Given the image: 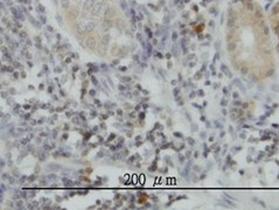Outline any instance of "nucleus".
Listing matches in <instances>:
<instances>
[{"instance_id": "obj_47", "label": "nucleus", "mask_w": 279, "mask_h": 210, "mask_svg": "<svg viewBox=\"0 0 279 210\" xmlns=\"http://www.w3.org/2000/svg\"><path fill=\"white\" fill-rule=\"evenodd\" d=\"M166 57H167V58H168V60H169V58H171V54H167V55H166Z\"/></svg>"}, {"instance_id": "obj_19", "label": "nucleus", "mask_w": 279, "mask_h": 210, "mask_svg": "<svg viewBox=\"0 0 279 210\" xmlns=\"http://www.w3.org/2000/svg\"><path fill=\"white\" fill-rule=\"evenodd\" d=\"M239 137H240L242 139H245V138H246V134H245V132H243V133L239 134Z\"/></svg>"}, {"instance_id": "obj_43", "label": "nucleus", "mask_w": 279, "mask_h": 210, "mask_svg": "<svg viewBox=\"0 0 279 210\" xmlns=\"http://www.w3.org/2000/svg\"><path fill=\"white\" fill-rule=\"evenodd\" d=\"M208 105V102H203V106H207Z\"/></svg>"}, {"instance_id": "obj_20", "label": "nucleus", "mask_w": 279, "mask_h": 210, "mask_svg": "<svg viewBox=\"0 0 279 210\" xmlns=\"http://www.w3.org/2000/svg\"><path fill=\"white\" fill-rule=\"evenodd\" d=\"M232 97H234L235 99H237V98L239 97V96H238V92H234V94H232Z\"/></svg>"}, {"instance_id": "obj_44", "label": "nucleus", "mask_w": 279, "mask_h": 210, "mask_svg": "<svg viewBox=\"0 0 279 210\" xmlns=\"http://www.w3.org/2000/svg\"><path fill=\"white\" fill-rule=\"evenodd\" d=\"M201 120H202V121H207V120H206V118H204V117H201Z\"/></svg>"}, {"instance_id": "obj_11", "label": "nucleus", "mask_w": 279, "mask_h": 210, "mask_svg": "<svg viewBox=\"0 0 279 210\" xmlns=\"http://www.w3.org/2000/svg\"><path fill=\"white\" fill-rule=\"evenodd\" d=\"M173 92H174V96H178L180 94V89H179V88H175Z\"/></svg>"}, {"instance_id": "obj_25", "label": "nucleus", "mask_w": 279, "mask_h": 210, "mask_svg": "<svg viewBox=\"0 0 279 210\" xmlns=\"http://www.w3.org/2000/svg\"><path fill=\"white\" fill-rule=\"evenodd\" d=\"M273 73H275L273 70H271V71H269V73H267V76H273V75H272Z\"/></svg>"}, {"instance_id": "obj_26", "label": "nucleus", "mask_w": 279, "mask_h": 210, "mask_svg": "<svg viewBox=\"0 0 279 210\" xmlns=\"http://www.w3.org/2000/svg\"><path fill=\"white\" fill-rule=\"evenodd\" d=\"M206 179V174H202L201 176H200V180H204Z\"/></svg>"}, {"instance_id": "obj_34", "label": "nucleus", "mask_w": 279, "mask_h": 210, "mask_svg": "<svg viewBox=\"0 0 279 210\" xmlns=\"http://www.w3.org/2000/svg\"><path fill=\"white\" fill-rule=\"evenodd\" d=\"M193 106H195V107H199V109H201V106H200V105H197V104H195V103H193Z\"/></svg>"}, {"instance_id": "obj_4", "label": "nucleus", "mask_w": 279, "mask_h": 210, "mask_svg": "<svg viewBox=\"0 0 279 210\" xmlns=\"http://www.w3.org/2000/svg\"><path fill=\"white\" fill-rule=\"evenodd\" d=\"M221 105H222V106H224V107H225V106H227V105H228V100H227V99H224V98H223V99H222V100H221Z\"/></svg>"}, {"instance_id": "obj_31", "label": "nucleus", "mask_w": 279, "mask_h": 210, "mask_svg": "<svg viewBox=\"0 0 279 210\" xmlns=\"http://www.w3.org/2000/svg\"><path fill=\"white\" fill-rule=\"evenodd\" d=\"M231 111H232V112H235V113H236V112H237V111H238V109H237V107H232V110H231Z\"/></svg>"}, {"instance_id": "obj_29", "label": "nucleus", "mask_w": 279, "mask_h": 210, "mask_svg": "<svg viewBox=\"0 0 279 210\" xmlns=\"http://www.w3.org/2000/svg\"><path fill=\"white\" fill-rule=\"evenodd\" d=\"M200 135H201V138H202V139H204V138H206V133H204V132H202V133L200 134Z\"/></svg>"}, {"instance_id": "obj_5", "label": "nucleus", "mask_w": 279, "mask_h": 210, "mask_svg": "<svg viewBox=\"0 0 279 210\" xmlns=\"http://www.w3.org/2000/svg\"><path fill=\"white\" fill-rule=\"evenodd\" d=\"M240 73H242L243 75H246V74H248V68H246V67L242 68V69H240Z\"/></svg>"}, {"instance_id": "obj_18", "label": "nucleus", "mask_w": 279, "mask_h": 210, "mask_svg": "<svg viewBox=\"0 0 279 210\" xmlns=\"http://www.w3.org/2000/svg\"><path fill=\"white\" fill-rule=\"evenodd\" d=\"M195 96H196V92H194V91H192V92H190V95H189V98H194Z\"/></svg>"}, {"instance_id": "obj_40", "label": "nucleus", "mask_w": 279, "mask_h": 210, "mask_svg": "<svg viewBox=\"0 0 279 210\" xmlns=\"http://www.w3.org/2000/svg\"><path fill=\"white\" fill-rule=\"evenodd\" d=\"M250 153H255V148L251 147V148H250Z\"/></svg>"}, {"instance_id": "obj_13", "label": "nucleus", "mask_w": 279, "mask_h": 210, "mask_svg": "<svg viewBox=\"0 0 279 210\" xmlns=\"http://www.w3.org/2000/svg\"><path fill=\"white\" fill-rule=\"evenodd\" d=\"M201 77H202V75H201L200 73H197V74H195V76H194V78H195V79L197 81V79H200Z\"/></svg>"}, {"instance_id": "obj_15", "label": "nucleus", "mask_w": 279, "mask_h": 210, "mask_svg": "<svg viewBox=\"0 0 279 210\" xmlns=\"http://www.w3.org/2000/svg\"><path fill=\"white\" fill-rule=\"evenodd\" d=\"M234 105H235V106H239V105H242V103H240L238 99H237V100H235V102H234Z\"/></svg>"}, {"instance_id": "obj_24", "label": "nucleus", "mask_w": 279, "mask_h": 210, "mask_svg": "<svg viewBox=\"0 0 279 210\" xmlns=\"http://www.w3.org/2000/svg\"><path fill=\"white\" fill-rule=\"evenodd\" d=\"M232 150H235V152H239V151L242 150V147H235V148H232Z\"/></svg>"}, {"instance_id": "obj_16", "label": "nucleus", "mask_w": 279, "mask_h": 210, "mask_svg": "<svg viewBox=\"0 0 279 210\" xmlns=\"http://www.w3.org/2000/svg\"><path fill=\"white\" fill-rule=\"evenodd\" d=\"M179 161L180 162H183V161H185V156H183L182 154H180L179 155Z\"/></svg>"}, {"instance_id": "obj_27", "label": "nucleus", "mask_w": 279, "mask_h": 210, "mask_svg": "<svg viewBox=\"0 0 279 210\" xmlns=\"http://www.w3.org/2000/svg\"><path fill=\"white\" fill-rule=\"evenodd\" d=\"M222 115L223 116L227 115V110H225V109H222Z\"/></svg>"}, {"instance_id": "obj_39", "label": "nucleus", "mask_w": 279, "mask_h": 210, "mask_svg": "<svg viewBox=\"0 0 279 210\" xmlns=\"http://www.w3.org/2000/svg\"><path fill=\"white\" fill-rule=\"evenodd\" d=\"M224 134H225V133H224V132H221V134H219V137H221V138H223V137H224Z\"/></svg>"}, {"instance_id": "obj_36", "label": "nucleus", "mask_w": 279, "mask_h": 210, "mask_svg": "<svg viewBox=\"0 0 279 210\" xmlns=\"http://www.w3.org/2000/svg\"><path fill=\"white\" fill-rule=\"evenodd\" d=\"M239 120H240V121H239V123H245V118H240V119H239Z\"/></svg>"}, {"instance_id": "obj_22", "label": "nucleus", "mask_w": 279, "mask_h": 210, "mask_svg": "<svg viewBox=\"0 0 279 210\" xmlns=\"http://www.w3.org/2000/svg\"><path fill=\"white\" fill-rule=\"evenodd\" d=\"M263 156H264V153H262V152H260V153H259V154H258V158H257V159H258V160H260V159H262Z\"/></svg>"}, {"instance_id": "obj_35", "label": "nucleus", "mask_w": 279, "mask_h": 210, "mask_svg": "<svg viewBox=\"0 0 279 210\" xmlns=\"http://www.w3.org/2000/svg\"><path fill=\"white\" fill-rule=\"evenodd\" d=\"M242 115H244V111H243V110H239V113H238V116H242Z\"/></svg>"}, {"instance_id": "obj_21", "label": "nucleus", "mask_w": 279, "mask_h": 210, "mask_svg": "<svg viewBox=\"0 0 279 210\" xmlns=\"http://www.w3.org/2000/svg\"><path fill=\"white\" fill-rule=\"evenodd\" d=\"M248 106H249V104H248V103H244V104L242 103V107H243V109H246Z\"/></svg>"}, {"instance_id": "obj_33", "label": "nucleus", "mask_w": 279, "mask_h": 210, "mask_svg": "<svg viewBox=\"0 0 279 210\" xmlns=\"http://www.w3.org/2000/svg\"><path fill=\"white\" fill-rule=\"evenodd\" d=\"M144 117H145V113H144V112H142L141 115H139V118H141V119H144Z\"/></svg>"}, {"instance_id": "obj_30", "label": "nucleus", "mask_w": 279, "mask_h": 210, "mask_svg": "<svg viewBox=\"0 0 279 210\" xmlns=\"http://www.w3.org/2000/svg\"><path fill=\"white\" fill-rule=\"evenodd\" d=\"M176 83H178V81H175V79L172 81V85H176Z\"/></svg>"}, {"instance_id": "obj_8", "label": "nucleus", "mask_w": 279, "mask_h": 210, "mask_svg": "<svg viewBox=\"0 0 279 210\" xmlns=\"http://www.w3.org/2000/svg\"><path fill=\"white\" fill-rule=\"evenodd\" d=\"M192 130H193V132H196V131L199 130V127H197V125H195V124H193V125H192Z\"/></svg>"}, {"instance_id": "obj_45", "label": "nucleus", "mask_w": 279, "mask_h": 210, "mask_svg": "<svg viewBox=\"0 0 279 210\" xmlns=\"http://www.w3.org/2000/svg\"><path fill=\"white\" fill-rule=\"evenodd\" d=\"M209 141H214V137H210V138H209Z\"/></svg>"}, {"instance_id": "obj_6", "label": "nucleus", "mask_w": 279, "mask_h": 210, "mask_svg": "<svg viewBox=\"0 0 279 210\" xmlns=\"http://www.w3.org/2000/svg\"><path fill=\"white\" fill-rule=\"evenodd\" d=\"M165 161H166L167 163H169V166H173V163H172V161H171V158H169V156H166V158H165Z\"/></svg>"}, {"instance_id": "obj_42", "label": "nucleus", "mask_w": 279, "mask_h": 210, "mask_svg": "<svg viewBox=\"0 0 279 210\" xmlns=\"http://www.w3.org/2000/svg\"><path fill=\"white\" fill-rule=\"evenodd\" d=\"M206 85H210V82H209V81H206Z\"/></svg>"}, {"instance_id": "obj_28", "label": "nucleus", "mask_w": 279, "mask_h": 210, "mask_svg": "<svg viewBox=\"0 0 279 210\" xmlns=\"http://www.w3.org/2000/svg\"><path fill=\"white\" fill-rule=\"evenodd\" d=\"M230 117H231V119H232V120H234V119H236V118H237V116H236V115H234V113H232V115L230 116Z\"/></svg>"}, {"instance_id": "obj_48", "label": "nucleus", "mask_w": 279, "mask_h": 210, "mask_svg": "<svg viewBox=\"0 0 279 210\" xmlns=\"http://www.w3.org/2000/svg\"><path fill=\"white\" fill-rule=\"evenodd\" d=\"M239 174H240V175H244V171H239Z\"/></svg>"}, {"instance_id": "obj_9", "label": "nucleus", "mask_w": 279, "mask_h": 210, "mask_svg": "<svg viewBox=\"0 0 279 210\" xmlns=\"http://www.w3.org/2000/svg\"><path fill=\"white\" fill-rule=\"evenodd\" d=\"M197 95H199L200 97H203V96H204V91L200 89V90H197Z\"/></svg>"}, {"instance_id": "obj_46", "label": "nucleus", "mask_w": 279, "mask_h": 210, "mask_svg": "<svg viewBox=\"0 0 279 210\" xmlns=\"http://www.w3.org/2000/svg\"><path fill=\"white\" fill-rule=\"evenodd\" d=\"M219 147H217L216 150H215V153H219Z\"/></svg>"}, {"instance_id": "obj_41", "label": "nucleus", "mask_w": 279, "mask_h": 210, "mask_svg": "<svg viewBox=\"0 0 279 210\" xmlns=\"http://www.w3.org/2000/svg\"><path fill=\"white\" fill-rule=\"evenodd\" d=\"M217 88H219V85H217V83H215L214 84V89H217Z\"/></svg>"}, {"instance_id": "obj_37", "label": "nucleus", "mask_w": 279, "mask_h": 210, "mask_svg": "<svg viewBox=\"0 0 279 210\" xmlns=\"http://www.w3.org/2000/svg\"><path fill=\"white\" fill-rule=\"evenodd\" d=\"M199 156V152H195L194 153V158H197Z\"/></svg>"}, {"instance_id": "obj_23", "label": "nucleus", "mask_w": 279, "mask_h": 210, "mask_svg": "<svg viewBox=\"0 0 279 210\" xmlns=\"http://www.w3.org/2000/svg\"><path fill=\"white\" fill-rule=\"evenodd\" d=\"M249 141H250V142H253V141H256V139H255L253 137H250V138H249Z\"/></svg>"}, {"instance_id": "obj_1", "label": "nucleus", "mask_w": 279, "mask_h": 210, "mask_svg": "<svg viewBox=\"0 0 279 210\" xmlns=\"http://www.w3.org/2000/svg\"><path fill=\"white\" fill-rule=\"evenodd\" d=\"M157 160H158V158H157ZM157 160L153 161V163L150 166V168H148L150 172H155V171H157Z\"/></svg>"}, {"instance_id": "obj_12", "label": "nucleus", "mask_w": 279, "mask_h": 210, "mask_svg": "<svg viewBox=\"0 0 279 210\" xmlns=\"http://www.w3.org/2000/svg\"><path fill=\"white\" fill-rule=\"evenodd\" d=\"M174 137H178V138H182L183 135H182V133H180V132H174Z\"/></svg>"}, {"instance_id": "obj_17", "label": "nucleus", "mask_w": 279, "mask_h": 210, "mask_svg": "<svg viewBox=\"0 0 279 210\" xmlns=\"http://www.w3.org/2000/svg\"><path fill=\"white\" fill-rule=\"evenodd\" d=\"M194 171H195V172H201V167H199V166H194Z\"/></svg>"}, {"instance_id": "obj_3", "label": "nucleus", "mask_w": 279, "mask_h": 210, "mask_svg": "<svg viewBox=\"0 0 279 210\" xmlns=\"http://www.w3.org/2000/svg\"><path fill=\"white\" fill-rule=\"evenodd\" d=\"M187 142H188L189 145H192V146L195 145V140H194L193 138H187Z\"/></svg>"}, {"instance_id": "obj_32", "label": "nucleus", "mask_w": 279, "mask_h": 210, "mask_svg": "<svg viewBox=\"0 0 279 210\" xmlns=\"http://www.w3.org/2000/svg\"><path fill=\"white\" fill-rule=\"evenodd\" d=\"M152 200H153L154 202H158V197H155V196H152Z\"/></svg>"}, {"instance_id": "obj_38", "label": "nucleus", "mask_w": 279, "mask_h": 210, "mask_svg": "<svg viewBox=\"0 0 279 210\" xmlns=\"http://www.w3.org/2000/svg\"><path fill=\"white\" fill-rule=\"evenodd\" d=\"M215 125H216V126H217V127H221V124H219V123H217V121H216V123H215Z\"/></svg>"}, {"instance_id": "obj_14", "label": "nucleus", "mask_w": 279, "mask_h": 210, "mask_svg": "<svg viewBox=\"0 0 279 210\" xmlns=\"http://www.w3.org/2000/svg\"><path fill=\"white\" fill-rule=\"evenodd\" d=\"M202 27H203V26L200 25V26H197V27H195V30H196V32H201V30H202Z\"/></svg>"}, {"instance_id": "obj_7", "label": "nucleus", "mask_w": 279, "mask_h": 210, "mask_svg": "<svg viewBox=\"0 0 279 210\" xmlns=\"http://www.w3.org/2000/svg\"><path fill=\"white\" fill-rule=\"evenodd\" d=\"M176 102H178V105H179V106H182V105H183V100H182L180 97L176 98Z\"/></svg>"}, {"instance_id": "obj_10", "label": "nucleus", "mask_w": 279, "mask_h": 210, "mask_svg": "<svg viewBox=\"0 0 279 210\" xmlns=\"http://www.w3.org/2000/svg\"><path fill=\"white\" fill-rule=\"evenodd\" d=\"M223 94L225 96H228L229 95V89H228V88H223Z\"/></svg>"}, {"instance_id": "obj_2", "label": "nucleus", "mask_w": 279, "mask_h": 210, "mask_svg": "<svg viewBox=\"0 0 279 210\" xmlns=\"http://www.w3.org/2000/svg\"><path fill=\"white\" fill-rule=\"evenodd\" d=\"M221 69H222V71H223V73L225 71V74H227V76H228V77H231V76H232V75H231V73H230V71L228 70V68H227V67H225L224 64L222 65V68H221Z\"/></svg>"}]
</instances>
